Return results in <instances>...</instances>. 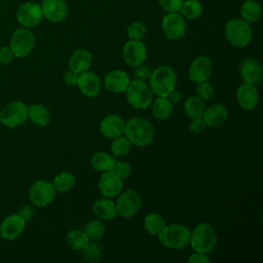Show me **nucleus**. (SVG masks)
Instances as JSON below:
<instances>
[{
	"instance_id": "obj_25",
	"label": "nucleus",
	"mask_w": 263,
	"mask_h": 263,
	"mask_svg": "<svg viewBox=\"0 0 263 263\" xmlns=\"http://www.w3.org/2000/svg\"><path fill=\"white\" fill-rule=\"evenodd\" d=\"M92 211L99 219L105 221L112 220L117 215L115 203L108 198L97 199L92 204Z\"/></svg>"
},
{
	"instance_id": "obj_12",
	"label": "nucleus",
	"mask_w": 263,
	"mask_h": 263,
	"mask_svg": "<svg viewBox=\"0 0 263 263\" xmlns=\"http://www.w3.org/2000/svg\"><path fill=\"white\" fill-rule=\"evenodd\" d=\"M55 189L51 183L39 180L31 186L29 196L33 204L37 206H45L52 201Z\"/></svg>"
},
{
	"instance_id": "obj_7",
	"label": "nucleus",
	"mask_w": 263,
	"mask_h": 263,
	"mask_svg": "<svg viewBox=\"0 0 263 263\" xmlns=\"http://www.w3.org/2000/svg\"><path fill=\"white\" fill-rule=\"evenodd\" d=\"M126 99L136 109H146L152 102V92L148 85L139 80L129 82L126 88Z\"/></svg>"
},
{
	"instance_id": "obj_46",
	"label": "nucleus",
	"mask_w": 263,
	"mask_h": 263,
	"mask_svg": "<svg viewBox=\"0 0 263 263\" xmlns=\"http://www.w3.org/2000/svg\"><path fill=\"white\" fill-rule=\"evenodd\" d=\"M77 76H78L77 73H75V72L72 71V70H69V71L65 72V74H64V80H65V82H66L67 84H69V85H75L76 82H77Z\"/></svg>"
},
{
	"instance_id": "obj_1",
	"label": "nucleus",
	"mask_w": 263,
	"mask_h": 263,
	"mask_svg": "<svg viewBox=\"0 0 263 263\" xmlns=\"http://www.w3.org/2000/svg\"><path fill=\"white\" fill-rule=\"evenodd\" d=\"M123 134L132 144L144 147L153 141L154 128L146 118L134 117L125 122Z\"/></svg>"
},
{
	"instance_id": "obj_29",
	"label": "nucleus",
	"mask_w": 263,
	"mask_h": 263,
	"mask_svg": "<svg viewBox=\"0 0 263 263\" xmlns=\"http://www.w3.org/2000/svg\"><path fill=\"white\" fill-rule=\"evenodd\" d=\"M204 109H205L204 102L198 96H191L184 103L185 113L188 117L192 119L201 117Z\"/></svg>"
},
{
	"instance_id": "obj_30",
	"label": "nucleus",
	"mask_w": 263,
	"mask_h": 263,
	"mask_svg": "<svg viewBox=\"0 0 263 263\" xmlns=\"http://www.w3.org/2000/svg\"><path fill=\"white\" fill-rule=\"evenodd\" d=\"M173 111V104L166 97H158L152 104V114L157 119H166Z\"/></svg>"
},
{
	"instance_id": "obj_19",
	"label": "nucleus",
	"mask_w": 263,
	"mask_h": 263,
	"mask_svg": "<svg viewBox=\"0 0 263 263\" xmlns=\"http://www.w3.org/2000/svg\"><path fill=\"white\" fill-rule=\"evenodd\" d=\"M240 76L246 83H260L263 76L261 64L254 58H247L242 61L239 68Z\"/></svg>"
},
{
	"instance_id": "obj_4",
	"label": "nucleus",
	"mask_w": 263,
	"mask_h": 263,
	"mask_svg": "<svg viewBox=\"0 0 263 263\" xmlns=\"http://www.w3.org/2000/svg\"><path fill=\"white\" fill-rule=\"evenodd\" d=\"M224 34L228 42L235 47H245L252 40L250 24L242 18L229 20L225 25Z\"/></svg>"
},
{
	"instance_id": "obj_14",
	"label": "nucleus",
	"mask_w": 263,
	"mask_h": 263,
	"mask_svg": "<svg viewBox=\"0 0 263 263\" xmlns=\"http://www.w3.org/2000/svg\"><path fill=\"white\" fill-rule=\"evenodd\" d=\"M122 179L114 172H104L99 181V188L102 194L107 198L117 196L122 190Z\"/></svg>"
},
{
	"instance_id": "obj_35",
	"label": "nucleus",
	"mask_w": 263,
	"mask_h": 263,
	"mask_svg": "<svg viewBox=\"0 0 263 263\" xmlns=\"http://www.w3.org/2000/svg\"><path fill=\"white\" fill-rule=\"evenodd\" d=\"M67 241L72 249L81 251L87 245L88 238L83 231L75 229L67 234Z\"/></svg>"
},
{
	"instance_id": "obj_45",
	"label": "nucleus",
	"mask_w": 263,
	"mask_h": 263,
	"mask_svg": "<svg viewBox=\"0 0 263 263\" xmlns=\"http://www.w3.org/2000/svg\"><path fill=\"white\" fill-rule=\"evenodd\" d=\"M13 53L9 46H2L0 47V64H8L13 59Z\"/></svg>"
},
{
	"instance_id": "obj_11",
	"label": "nucleus",
	"mask_w": 263,
	"mask_h": 263,
	"mask_svg": "<svg viewBox=\"0 0 263 263\" xmlns=\"http://www.w3.org/2000/svg\"><path fill=\"white\" fill-rule=\"evenodd\" d=\"M161 28L166 38L177 40L185 35L186 22L179 12H168L162 18Z\"/></svg>"
},
{
	"instance_id": "obj_23",
	"label": "nucleus",
	"mask_w": 263,
	"mask_h": 263,
	"mask_svg": "<svg viewBox=\"0 0 263 263\" xmlns=\"http://www.w3.org/2000/svg\"><path fill=\"white\" fill-rule=\"evenodd\" d=\"M228 111L226 107L222 104H214L204 109L202 114V119L204 120L206 126L218 127L221 126L227 119Z\"/></svg>"
},
{
	"instance_id": "obj_24",
	"label": "nucleus",
	"mask_w": 263,
	"mask_h": 263,
	"mask_svg": "<svg viewBox=\"0 0 263 263\" xmlns=\"http://www.w3.org/2000/svg\"><path fill=\"white\" fill-rule=\"evenodd\" d=\"M91 53L86 49H77L70 58V69L79 74L83 71H87L91 65Z\"/></svg>"
},
{
	"instance_id": "obj_32",
	"label": "nucleus",
	"mask_w": 263,
	"mask_h": 263,
	"mask_svg": "<svg viewBox=\"0 0 263 263\" xmlns=\"http://www.w3.org/2000/svg\"><path fill=\"white\" fill-rule=\"evenodd\" d=\"M164 225L165 221L159 214L151 213L148 214L144 219V227L152 235L158 234Z\"/></svg>"
},
{
	"instance_id": "obj_6",
	"label": "nucleus",
	"mask_w": 263,
	"mask_h": 263,
	"mask_svg": "<svg viewBox=\"0 0 263 263\" xmlns=\"http://www.w3.org/2000/svg\"><path fill=\"white\" fill-rule=\"evenodd\" d=\"M29 107L21 102H12L0 110V122L7 127H15L25 123L28 119Z\"/></svg>"
},
{
	"instance_id": "obj_47",
	"label": "nucleus",
	"mask_w": 263,
	"mask_h": 263,
	"mask_svg": "<svg viewBox=\"0 0 263 263\" xmlns=\"http://www.w3.org/2000/svg\"><path fill=\"white\" fill-rule=\"evenodd\" d=\"M188 262H210V259L205 256V254L196 252L188 258Z\"/></svg>"
},
{
	"instance_id": "obj_22",
	"label": "nucleus",
	"mask_w": 263,
	"mask_h": 263,
	"mask_svg": "<svg viewBox=\"0 0 263 263\" xmlns=\"http://www.w3.org/2000/svg\"><path fill=\"white\" fill-rule=\"evenodd\" d=\"M129 82L128 75L121 70H112L104 78L105 87L112 92L125 91Z\"/></svg>"
},
{
	"instance_id": "obj_37",
	"label": "nucleus",
	"mask_w": 263,
	"mask_h": 263,
	"mask_svg": "<svg viewBox=\"0 0 263 263\" xmlns=\"http://www.w3.org/2000/svg\"><path fill=\"white\" fill-rule=\"evenodd\" d=\"M81 255L84 260L90 262H98L101 257L100 248L96 242H87V245L81 250Z\"/></svg>"
},
{
	"instance_id": "obj_36",
	"label": "nucleus",
	"mask_w": 263,
	"mask_h": 263,
	"mask_svg": "<svg viewBox=\"0 0 263 263\" xmlns=\"http://www.w3.org/2000/svg\"><path fill=\"white\" fill-rule=\"evenodd\" d=\"M130 148V142L122 136L114 138L112 144H111V151L115 156L121 157L128 153Z\"/></svg>"
},
{
	"instance_id": "obj_44",
	"label": "nucleus",
	"mask_w": 263,
	"mask_h": 263,
	"mask_svg": "<svg viewBox=\"0 0 263 263\" xmlns=\"http://www.w3.org/2000/svg\"><path fill=\"white\" fill-rule=\"evenodd\" d=\"M34 213H35V211H34V209H33L31 205L25 204V205H23V206L18 210L17 215H18L25 222H27V221H30V220L33 218Z\"/></svg>"
},
{
	"instance_id": "obj_2",
	"label": "nucleus",
	"mask_w": 263,
	"mask_h": 263,
	"mask_svg": "<svg viewBox=\"0 0 263 263\" xmlns=\"http://www.w3.org/2000/svg\"><path fill=\"white\" fill-rule=\"evenodd\" d=\"M190 230L181 224L164 225L159 231V241L166 248L181 250L187 247L190 242Z\"/></svg>"
},
{
	"instance_id": "obj_3",
	"label": "nucleus",
	"mask_w": 263,
	"mask_h": 263,
	"mask_svg": "<svg viewBox=\"0 0 263 263\" xmlns=\"http://www.w3.org/2000/svg\"><path fill=\"white\" fill-rule=\"evenodd\" d=\"M150 89L158 97H166L170 91L175 89L176 73L168 66L156 68L149 76Z\"/></svg>"
},
{
	"instance_id": "obj_26",
	"label": "nucleus",
	"mask_w": 263,
	"mask_h": 263,
	"mask_svg": "<svg viewBox=\"0 0 263 263\" xmlns=\"http://www.w3.org/2000/svg\"><path fill=\"white\" fill-rule=\"evenodd\" d=\"M240 15L247 23H255L261 16V5L256 0H247L240 7Z\"/></svg>"
},
{
	"instance_id": "obj_10",
	"label": "nucleus",
	"mask_w": 263,
	"mask_h": 263,
	"mask_svg": "<svg viewBox=\"0 0 263 263\" xmlns=\"http://www.w3.org/2000/svg\"><path fill=\"white\" fill-rule=\"evenodd\" d=\"M141 204L142 200L140 194L137 191L129 189L122 192L118 196L115 206L117 215L128 218L138 213V211L141 208Z\"/></svg>"
},
{
	"instance_id": "obj_43",
	"label": "nucleus",
	"mask_w": 263,
	"mask_h": 263,
	"mask_svg": "<svg viewBox=\"0 0 263 263\" xmlns=\"http://www.w3.org/2000/svg\"><path fill=\"white\" fill-rule=\"evenodd\" d=\"M206 127V124L204 122V120L201 117H197V118H193L192 121L189 124V128L192 133L195 134H199L202 133Z\"/></svg>"
},
{
	"instance_id": "obj_17",
	"label": "nucleus",
	"mask_w": 263,
	"mask_h": 263,
	"mask_svg": "<svg viewBox=\"0 0 263 263\" xmlns=\"http://www.w3.org/2000/svg\"><path fill=\"white\" fill-rule=\"evenodd\" d=\"M76 84L80 91L89 98L97 97L101 91V80L99 76L91 71H83L79 73Z\"/></svg>"
},
{
	"instance_id": "obj_48",
	"label": "nucleus",
	"mask_w": 263,
	"mask_h": 263,
	"mask_svg": "<svg viewBox=\"0 0 263 263\" xmlns=\"http://www.w3.org/2000/svg\"><path fill=\"white\" fill-rule=\"evenodd\" d=\"M166 98L172 102V104H176V103H178L181 100V93L178 90L173 89L172 91L168 92Z\"/></svg>"
},
{
	"instance_id": "obj_39",
	"label": "nucleus",
	"mask_w": 263,
	"mask_h": 263,
	"mask_svg": "<svg viewBox=\"0 0 263 263\" xmlns=\"http://www.w3.org/2000/svg\"><path fill=\"white\" fill-rule=\"evenodd\" d=\"M158 3L167 12H180L184 0H158Z\"/></svg>"
},
{
	"instance_id": "obj_5",
	"label": "nucleus",
	"mask_w": 263,
	"mask_h": 263,
	"mask_svg": "<svg viewBox=\"0 0 263 263\" xmlns=\"http://www.w3.org/2000/svg\"><path fill=\"white\" fill-rule=\"evenodd\" d=\"M189 243L197 253H210L217 243V235L214 228L208 223L198 224L190 234Z\"/></svg>"
},
{
	"instance_id": "obj_40",
	"label": "nucleus",
	"mask_w": 263,
	"mask_h": 263,
	"mask_svg": "<svg viewBox=\"0 0 263 263\" xmlns=\"http://www.w3.org/2000/svg\"><path fill=\"white\" fill-rule=\"evenodd\" d=\"M196 92H197V96L202 99L203 101L205 100H210L213 95H214V89L213 87L211 86L210 83H208L206 81L205 82H201V83H198L197 84V87H196Z\"/></svg>"
},
{
	"instance_id": "obj_33",
	"label": "nucleus",
	"mask_w": 263,
	"mask_h": 263,
	"mask_svg": "<svg viewBox=\"0 0 263 263\" xmlns=\"http://www.w3.org/2000/svg\"><path fill=\"white\" fill-rule=\"evenodd\" d=\"M180 12L188 20H195L202 14V5L198 0H186Z\"/></svg>"
},
{
	"instance_id": "obj_42",
	"label": "nucleus",
	"mask_w": 263,
	"mask_h": 263,
	"mask_svg": "<svg viewBox=\"0 0 263 263\" xmlns=\"http://www.w3.org/2000/svg\"><path fill=\"white\" fill-rule=\"evenodd\" d=\"M150 70L148 67L146 66H142V65H139L137 66L135 72H134V77H135V80H139V81H143L145 82L146 80L149 79V76H150Z\"/></svg>"
},
{
	"instance_id": "obj_20",
	"label": "nucleus",
	"mask_w": 263,
	"mask_h": 263,
	"mask_svg": "<svg viewBox=\"0 0 263 263\" xmlns=\"http://www.w3.org/2000/svg\"><path fill=\"white\" fill-rule=\"evenodd\" d=\"M258 89L255 84L243 83L236 91V100L243 110H253L258 104Z\"/></svg>"
},
{
	"instance_id": "obj_27",
	"label": "nucleus",
	"mask_w": 263,
	"mask_h": 263,
	"mask_svg": "<svg viewBox=\"0 0 263 263\" xmlns=\"http://www.w3.org/2000/svg\"><path fill=\"white\" fill-rule=\"evenodd\" d=\"M116 159L106 152H97L90 159L91 166L99 172L112 171Z\"/></svg>"
},
{
	"instance_id": "obj_31",
	"label": "nucleus",
	"mask_w": 263,
	"mask_h": 263,
	"mask_svg": "<svg viewBox=\"0 0 263 263\" xmlns=\"http://www.w3.org/2000/svg\"><path fill=\"white\" fill-rule=\"evenodd\" d=\"M75 181L76 179L73 174L68 172H63L54 177L52 185L57 191L66 192L72 189V187L75 185Z\"/></svg>"
},
{
	"instance_id": "obj_21",
	"label": "nucleus",
	"mask_w": 263,
	"mask_h": 263,
	"mask_svg": "<svg viewBox=\"0 0 263 263\" xmlns=\"http://www.w3.org/2000/svg\"><path fill=\"white\" fill-rule=\"evenodd\" d=\"M124 125H125V122L120 116L116 114H111L106 116L101 121L100 132L105 138L114 139L123 134Z\"/></svg>"
},
{
	"instance_id": "obj_8",
	"label": "nucleus",
	"mask_w": 263,
	"mask_h": 263,
	"mask_svg": "<svg viewBox=\"0 0 263 263\" xmlns=\"http://www.w3.org/2000/svg\"><path fill=\"white\" fill-rule=\"evenodd\" d=\"M9 47L14 57L24 58L28 55L34 47V35L28 28H21L13 32Z\"/></svg>"
},
{
	"instance_id": "obj_34",
	"label": "nucleus",
	"mask_w": 263,
	"mask_h": 263,
	"mask_svg": "<svg viewBox=\"0 0 263 263\" xmlns=\"http://www.w3.org/2000/svg\"><path fill=\"white\" fill-rule=\"evenodd\" d=\"M83 232L86 234L88 240H98L105 233V225L100 220H92L84 226Z\"/></svg>"
},
{
	"instance_id": "obj_18",
	"label": "nucleus",
	"mask_w": 263,
	"mask_h": 263,
	"mask_svg": "<svg viewBox=\"0 0 263 263\" xmlns=\"http://www.w3.org/2000/svg\"><path fill=\"white\" fill-rule=\"evenodd\" d=\"M26 222L16 214L5 218L0 224V235L7 240L17 238L24 231Z\"/></svg>"
},
{
	"instance_id": "obj_28",
	"label": "nucleus",
	"mask_w": 263,
	"mask_h": 263,
	"mask_svg": "<svg viewBox=\"0 0 263 263\" xmlns=\"http://www.w3.org/2000/svg\"><path fill=\"white\" fill-rule=\"evenodd\" d=\"M28 118L39 126H45L50 120V115L48 110L43 105L34 104L29 107Z\"/></svg>"
},
{
	"instance_id": "obj_16",
	"label": "nucleus",
	"mask_w": 263,
	"mask_h": 263,
	"mask_svg": "<svg viewBox=\"0 0 263 263\" xmlns=\"http://www.w3.org/2000/svg\"><path fill=\"white\" fill-rule=\"evenodd\" d=\"M40 6L43 17L51 23H60L68 14V6L64 0H43Z\"/></svg>"
},
{
	"instance_id": "obj_41",
	"label": "nucleus",
	"mask_w": 263,
	"mask_h": 263,
	"mask_svg": "<svg viewBox=\"0 0 263 263\" xmlns=\"http://www.w3.org/2000/svg\"><path fill=\"white\" fill-rule=\"evenodd\" d=\"M121 179L127 178L130 174L132 171V166L128 162L126 161H115V164L113 166V170Z\"/></svg>"
},
{
	"instance_id": "obj_38",
	"label": "nucleus",
	"mask_w": 263,
	"mask_h": 263,
	"mask_svg": "<svg viewBox=\"0 0 263 263\" xmlns=\"http://www.w3.org/2000/svg\"><path fill=\"white\" fill-rule=\"evenodd\" d=\"M146 32V28L141 22H133L126 30L127 36L132 40H141Z\"/></svg>"
},
{
	"instance_id": "obj_9",
	"label": "nucleus",
	"mask_w": 263,
	"mask_h": 263,
	"mask_svg": "<svg viewBox=\"0 0 263 263\" xmlns=\"http://www.w3.org/2000/svg\"><path fill=\"white\" fill-rule=\"evenodd\" d=\"M43 18L40 4L32 1L21 4L16 11V20L24 28H34Z\"/></svg>"
},
{
	"instance_id": "obj_13",
	"label": "nucleus",
	"mask_w": 263,
	"mask_h": 263,
	"mask_svg": "<svg viewBox=\"0 0 263 263\" xmlns=\"http://www.w3.org/2000/svg\"><path fill=\"white\" fill-rule=\"evenodd\" d=\"M122 58L127 65L137 67L145 62L147 58V48L141 40L130 39L123 46Z\"/></svg>"
},
{
	"instance_id": "obj_15",
	"label": "nucleus",
	"mask_w": 263,
	"mask_h": 263,
	"mask_svg": "<svg viewBox=\"0 0 263 263\" xmlns=\"http://www.w3.org/2000/svg\"><path fill=\"white\" fill-rule=\"evenodd\" d=\"M212 72H213L212 61L204 55H199L196 59H194L191 63V66L189 69V78L191 81L198 84V83L208 81Z\"/></svg>"
}]
</instances>
